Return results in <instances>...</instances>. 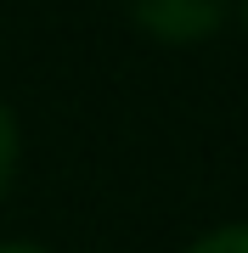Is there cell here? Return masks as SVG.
<instances>
[{"label":"cell","instance_id":"cell-1","mask_svg":"<svg viewBox=\"0 0 248 253\" xmlns=\"http://www.w3.org/2000/svg\"><path fill=\"white\" fill-rule=\"evenodd\" d=\"M136 28H147L152 40L186 45V40H209L226 17V0H130Z\"/></svg>","mask_w":248,"mask_h":253},{"label":"cell","instance_id":"cell-2","mask_svg":"<svg viewBox=\"0 0 248 253\" xmlns=\"http://www.w3.org/2000/svg\"><path fill=\"white\" fill-rule=\"evenodd\" d=\"M11 174H17V118H11V107L0 101V197H6Z\"/></svg>","mask_w":248,"mask_h":253},{"label":"cell","instance_id":"cell-5","mask_svg":"<svg viewBox=\"0 0 248 253\" xmlns=\"http://www.w3.org/2000/svg\"><path fill=\"white\" fill-rule=\"evenodd\" d=\"M243 17H248V0H243Z\"/></svg>","mask_w":248,"mask_h":253},{"label":"cell","instance_id":"cell-4","mask_svg":"<svg viewBox=\"0 0 248 253\" xmlns=\"http://www.w3.org/2000/svg\"><path fill=\"white\" fill-rule=\"evenodd\" d=\"M0 253H46L40 242H0Z\"/></svg>","mask_w":248,"mask_h":253},{"label":"cell","instance_id":"cell-3","mask_svg":"<svg viewBox=\"0 0 248 253\" xmlns=\"http://www.w3.org/2000/svg\"><path fill=\"white\" fill-rule=\"evenodd\" d=\"M186 253H248V225H220V231L198 236Z\"/></svg>","mask_w":248,"mask_h":253}]
</instances>
